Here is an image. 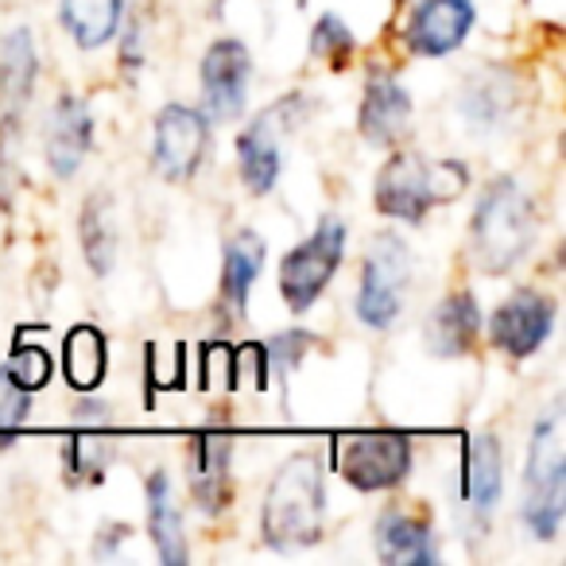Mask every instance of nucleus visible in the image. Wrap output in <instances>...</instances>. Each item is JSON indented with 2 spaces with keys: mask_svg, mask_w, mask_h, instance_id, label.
<instances>
[{
  "mask_svg": "<svg viewBox=\"0 0 566 566\" xmlns=\"http://www.w3.org/2000/svg\"><path fill=\"white\" fill-rule=\"evenodd\" d=\"M539 237L535 198L516 175H496L478 195L470 218V260L485 275H504L532 252Z\"/></svg>",
  "mask_w": 566,
  "mask_h": 566,
  "instance_id": "obj_1",
  "label": "nucleus"
},
{
  "mask_svg": "<svg viewBox=\"0 0 566 566\" xmlns=\"http://www.w3.org/2000/svg\"><path fill=\"white\" fill-rule=\"evenodd\" d=\"M326 470L315 450H300L275 470L260 509V535L272 551H303L323 539Z\"/></svg>",
  "mask_w": 566,
  "mask_h": 566,
  "instance_id": "obj_2",
  "label": "nucleus"
},
{
  "mask_svg": "<svg viewBox=\"0 0 566 566\" xmlns=\"http://www.w3.org/2000/svg\"><path fill=\"white\" fill-rule=\"evenodd\" d=\"M470 190V167L462 159H427L423 151L400 148L388 156L373 182L377 213L419 226L434 206L458 202Z\"/></svg>",
  "mask_w": 566,
  "mask_h": 566,
  "instance_id": "obj_3",
  "label": "nucleus"
},
{
  "mask_svg": "<svg viewBox=\"0 0 566 566\" xmlns=\"http://www.w3.org/2000/svg\"><path fill=\"white\" fill-rule=\"evenodd\" d=\"M566 520V450H563V408L551 403L532 427L524 465L520 524L539 543H551Z\"/></svg>",
  "mask_w": 566,
  "mask_h": 566,
  "instance_id": "obj_4",
  "label": "nucleus"
},
{
  "mask_svg": "<svg viewBox=\"0 0 566 566\" xmlns=\"http://www.w3.org/2000/svg\"><path fill=\"white\" fill-rule=\"evenodd\" d=\"M411 280H416V256H411L408 241L400 233H392V229L373 237L361 260V280H357V300H354L361 326H369V331H392L396 318L408 307Z\"/></svg>",
  "mask_w": 566,
  "mask_h": 566,
  "instance_id": "obj_5",
  "label": "nucleus"
},
{
  "mask_svg": "<svg viewBox=\"0 0 566 566\" xmlns=\"http://www.w3.org/2000/svg\"><path fill=\"white\" fill-rule=\"evenodd\" d=\"M307 94H287L268 105V109H260L256 120H249L244 133L237 136V175H241L244 190L252 198L272 195L283 171V140L292 136V128H300L307 120Z\"/></svg>",
  "mask_w": 566,
  "mask_h": 566,
  "instance_id": "obj_6",
  "label": "nucleus"
},
{
  "mask_svg": "<svg viewBox=\"0 0 566 566\" xmlns=\"http://www.w3.org/2000/svg\"><path fill=\"white\" fill-rule=\"evenodd\" d=\"M411 465H416V450H411V434L403 431L377 427V431H349L334 439V470L357 493H388L403 485Z\"/></svg>",
  "mask_w": 566,
  "mask_h": 566,
  "instance_id": "obj_7",
  "label": "nucleus"
},
{
  "mask_svg": "<svg viewBox=\"0 0 566 566\" xmlns=\"http://www.w3.org/2000/svg\"><path fill=\"white\" fill-rule=\"evenodd\" d=\"M346 256V221L338 213L318 218L315 233L303 237L287 256L280 260V295L292 315H307L331 287L334 272Z\"/></svg>",
  "mask_w": 566,
  "mask_h": 566,
  "instance_id": "obj_8",
  "label": "nucleus"
},
{
  "mask_svg": "<svg viewBox=\"0 0 566 566\" xmlns=\"http://www.w3.org/2000/svg\"><path fill=\"white\" fill-rule=\"evenodd\" d=\"M210 148V117L195 105H164L151 120V171L164 182H187L198 175Z\"/></svg>",
  "mask_w": 566,
  "mask_h": 566,
  "instance_id": "obj_9",
  "label": "nucleus"
},
{
  "mask_svg": "<svg viewBox=\"0 0 566 566\" xmlns=\"http://www.w3.org/2000/svg\"><path fill=\"white\" fill-rule=\"evenodd\" d=\"M558 303L551 300L539 287H516L501 307L489 318V342L493 349L509 354L512 361H524V357L539 354L543 342L555 331Z\"/></svg>",
  "mask_w": 566,
  "mask_h": 566,
  "instance_id": "obj_10",
  "label": "nucleus"
},
{
  "mask_svg": "<svg viewBox=\"0 0 566 566\" xmlns=\"http://www.w3.org/2000/svg\"><path fill=\"white\" fill-rule=\"evenodd\" d=\"M202 82V113L210 120H237L249 105L252 55L241 40H213L198 66Z\"/></svg>",
  "mask_w": 566,
  "mask_h": 566,
  "instance_id": "obj_11",
  "label": "nucleus"
},
{
  "mask_svg": "<svg viewBox=\"0 0 566 566\" xmlns=\"http://www.w3.org/2000/svg\"><path fill=\"white\" fill-rule=\"evenodd\" d=\"M504 496V450L496 434H473L462 454V520L465 532L481 535Z\"/></svg>",
  "mask_w": 566,
  "mask_h": 566,
  "instance_id": "obj_12",
  "label": "nucleus"
},
{
  "mask_svg": "<svg viewBox=\"0 0 566 566\" xmlns=\"http://www.w3.org/2000/svg\"><path fill=\"white\" fill-rule=\"evenodd\" d=\"M478 24L473 0H419L403 24V48L419 59L454 55Z\"/></svg>",
  "mask_w": 566,
  "mask_h": 566,
  "instance_id": "obj_13",
  "label": "nucleus"
},
{
  "mask_svg": "<svg viewBox=\"0 0 566 566\" xmlns=\"http://www.w3.org/2000/svg\"><path fill=\"white\" fill-rule=\"evenodd\" d=\"M411 113H416L411 90L392 71H373L365 78L361 113H357V133L365 136V144H373V148H396L408 136Z\"/></svg>",
  "mask_w": 566,
  "mask_h": 566,
  "instance_id": "obj_14",
  "label": "nucleus"
},
{
  "mask_svg": "<svg viewBox=\"0 0 566 566\" xmlns=\"http://www.w3.org/2000/svg\"><path fill=\"white\" fill-rule=\"evenodd\" d=\"M190 473V496H195L198 512L218 516L233 501V434L229 431H198L190 439L187 454Z\"/></svg>",
  "mask_w": 566,
  "mask_h": 566,
  "instance_id": "obj_15",
  "label": "nucleus"
},
{
  "mask_svg": "<svg viewBox=\"0 0 566 566\" xmlns=\"http://www.w3.org/2000/svg\"><path fill=\"white\" fill-rule=\"evenodd\" d=\"M268 244L256 229H237L221 249V280H218V318L226 326L244 323L249 315V295L264 272Z\"/></svg>",
  "mask_w": 566,
  "mask_h": 566,
  "instance_id": "obj_16",
  "label": "nucleus"
},
{
  "mask_svg": "<svg viewBox=\"0 0 566 566\" xmlns=\"http://www.w3.org/2000/svg\"><path fill=\"white\" fill-rule=\"evenodd\" d=\"M90 148H94V117L90 105L78 94H59V102L48 113V136H43V151H48V167L59 182H71L82 171Z\"/></svg>",
  "mask_w": 566,
  "mask_h": 566,
  "instance_id": "obj_17",
  "label": "nucleus"
},
{
  "mask_svg": "<svg viewBox=\"0 0 566 566\" xmlns=\"http://www.w3.org/2000/svg\"><path fill=\"white\" fill-rule=\"evenodd\" d=\"M373 547L385 563L392 566H431L439 563V543H434V527L423 512L411 509H385L373 527Z\"/></svg>",
  "mask_w": 566,
  "mask_h": 566,
  "instance_id": "obj_18",
  "label": "nucleus"
},
{
  "mask_svg": "<svg viewBox=\"0 0 566 566\" xmlns=\"http://www.w3.org/2000/svg\"><path fill=\"white\" fill-rule=\"evenodd\" d=\"M481 334V307L473 292H450L431 307L423 323V342L431 357H465L478 346Z\"/></svg>",
  "mask_w": 566,
  "mask_h": 566,
  "instance_id": "obj_19",
  "label": "nucleus"
},
{
  "mask_svg": "<svg viewBox=\"0 0 566 566\" xmlns=\"http://www.w3.org/2000/svg\"><path fill=\"white\" fill-rule=\"evenodd\" d=\"M35 78H40L35 40L28 28H17L0 43V117H24L28 102L35 94Z\"/></svg>",
  "mask_w": 566,
  "mask_h": 566,
  "instance_id": "obj_20",
  "label": "nucleus"
},
{
  "mask_svg": "<svg viewBox=\"0 0 566 566\" xmlns=\"http://www.w3.org/2000/svg\"><path fill=\"white\" fill-rule=\"evenodd\" d=\"M144 496H148V535L164 566H187L190 547L187 532H182L179 504H175V489L167 470H151L144 481Z\"/></svg>",
  "mask_w": 566,
  "mask_h": 566,
  "instance_id": "obj_21",
  "label": "nucleus"
},
{
  "mask_svg": "<svg viewBox=\"0 0 566 566\" xmlns=\"http://www.w3.org/2000/svg\"><path fill=\"white\" fill-rule=\"evenodd\" d=\"M109 373V346L105 334L90 323H78L63 338V377L66 388L78 396H94Z\"/></svg>",
  "mask_w": 566,
  "mask_h": 566,
  "instance_id": "obj_22",
  "label": "nucleus"
},
{
  "mask_svg": "<svg viewBox=\"0 0 566 566\" xmlns=\"http://www.w3.org/2000/svg\"><path fill=\"white\" fill-rule=\"evenodd\" d=\"M78 241L90 272L109 275L117 264V210H113L109 190H90L78 213Z\"/></svg>",
  "mask_w": 566,
  "mask_h": 566,
  "instance_id": "obj_23",
  "label": "nucleus"
},
{
  "mask_svg": "<svg viewBox=\"0 0 566 566\" xmlns=\"http://www.w3.org/2000/svg\"><path fill=\"white\" fill-rule=\"evenodd\" d=\"M120 20H125V0H59V24L78 51L113 43Z\"/></svg>",
  "mask_w": 566,
  "mask_h": 566,
  "instance_id": "obj_24",
  "label": "nucleus"
},
{
  "mask_svg": "<svg viewBox=\"0 0 566 566\" xmlns=\"http://www.w3.org/2000/svg\"><path fill=\"white\" fill-rule=\"evenodd\" d=\"M113 454H117V442L109 439V434L94 431V427H86V431L71 434L63 447V478L71 489H82V485H97V481L105 478V470H109Z\"/></svg>",
  "mask_w": 566,
  "mask_h": 566,
  "instance_id": "obj_25",
  "label": "nucleus"
},
{
  "mask_svg": "<svg viewBox=\"0 0 566 566\" xmlns=\"http://www.w3.org/2000/svg\"><path fill=\"white\" fill-rule=\"evenodd\" d=\"M516 109V90L504 74H481V78H470L462 94V113L470 120V128H501L509 120V113Z\"/></svg>",
  "mask_w": 566,
  "mask_h": 566,
  "instance_id": "obj_26",
  "label": "nucleus"
},
{
  "mask_svg": "<svg viewBox=\"0 0 566 566\" xmlns=\"http://www.w3.org/2000/svg\"><path fill=\"white\" fill-rule=\"evenodd\" d=\"M354 51H357V35L349 32V24L334 12L318 17V24L311 28V59L326 66V71L342 74L349 63H354Z\"/></svg>",
  "mask_w": 566,
  "mask_h": 566,
  "instance_id": "obj_27",
  "label": "nucleus"
},
{
  "mask_svg": "<svg viewBox=\"0 0 566 566\" xmlns=\"http://www.w3.org/2000/svg\"><path fill=\"white\" fill-rule=\"evenodd\" d=\"M315 334L311 331H300V326H292V331L275 334L272 342L264 346V357H268V369H275V377H292L295 369H300V361L311 354V346H315Z\"/></svg>",
  "mask_w": 566,
  "mask_h": 566,
  "instance_id": "obj_28",
  "label": "nucleus"
},
{
  "mask_svg": "<svg viewBox=\"0 0 566 566\" xmlns=\"http://www.w3.org/2000/svg\"><path fill=\"white\" fill-rule=\"evenodd\" d=\"M9 373L28 388V392H43L51 385V373H55V361L43 346H28V342H17V349L9 354Z\"/></svg>",
  "mask_w": 566,
  "mask_h": 566,
  "instance_id": "obj_29",
  "label": "nucleus"
},
{
  "mask_svg": "<svg viewBox=\"0 0 566 566\" xmlns=\"http://www.w3.org/2000/svg\"><path fill=\"white\" fill-rule=\"evenodd\" d=\"M28 416H32V392L12 377L9 365H0V434L24 427Z\"/></svg>",
  "mask_w": 566,
  "mask_h": 566,
  "instance_id": "obj_30",
  "label": "nucleus"
}]
</instances>
